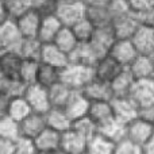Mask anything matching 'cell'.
I'll list each match as a JSON object with an SVG mask.
<instances>
[{"label": "cell", "instance_id": "cell-1", "mask_svg": "<svg viewBox=\"0 0 154 154\" xmlns=\"http://www.w3.org/2000/svg\"><path fill=\"white\" fill-rule=\"evenodd\" d=\"M93 79V69L79 64H68L60 70V81L72 91H81Z\"/></svg>", "mask_w": 154, "mask_h": 154}, {"label": "cell", "instance_id": "cell-2", "mask_svg": "<svg viewBox=\"0 0 154 154\" xmlns=\"http://www.w3.org/2000/svg\"><path fill=\"white\" fill-rule=\"evenodd\" d=\"M84 7L82 0H58L56 2L54 15L62 26L70 27L84 18Z\"/></svg>", "mask_w": 154, "mask_h": 154}, {"label": "cell", "instance_id": "cell-3", "mask_svg": "<svg viewBox=\"0 0 154 154\" xmlns=\"http://www.w3.org/2000/svg\"><path fill=\"white\" fill-rule=\"evenodd\" d=\"M125 139L143 146L145 143L154 139V126L153 123L145 122L139 118H134L125 125Z\"/></svg>", "mask_w": 154, "mask_h": 154}, {"label": "cell", "instance_id": "cell-4", "mask_svg": "<svg viewBox=\"0 0 154 154\" xmlns=\"http://www.w3.org/2000/svg\"><path fill=\"white\" fill-rule=\"evenodd\" d=\"M127 97L138 108L154 106V79L134 80Z\"/></svg>", "mask_w": 154, "mask_h": 154}, {"label": "cell", "instance_id": "cell-5", "mask_svg": "<svg viewBox=\"0 0 154 154\" xmlns=\"http://www.w3.org/2000/svg\"><path fill=\"white\" fill-rule=\"evenodd\" d=\"M23 97L29 104L31 112H35V114L43 115L46 111H49L51 108L48 96V89L38 84L27 85L24 88Z\"/></svg>", "mask_w": 154, "mask_h": 154}, {"label": "cell", "instance_id": "cell-6", "mask_svg": "<svg viewBox=\"0 0 154 154\" xmlns=\"http://www.w3.org/2000/svg\"><path fill=\"white\" fill-rule=\"evenodd\" d=\"M130 42L138 54L154 56V26L139 24L131 35Z\"/></svg>", "mask_w": 154, "mask_h": 154}, {"label": "cell", "instance_id": "cell-7", "mask_svg": "<svg viewBox=\"0 0 154 154\" xmlns=\"http://www.w3.org/2000/svg\"><path fill=\"white\" fill-rule=\"evenodd\" d=\"M115 39H116V38H115V35H114L112 27H111V24H108V26L95 27L93 35L88 43H89V46L92 48L96 57L100 60L101 57L108 54L109 48H111V45L114 43Z\"/></svg>", "mask_w": 154, "mask_h": 154}, {"label": "cell", "instance_id": "cell-8", "mask_svg": "<svg viewBox=\"0 0 154 154\" xmlns=\"http://www.w3.org/2000/svg\"><path fill=\"white\" fill-rule=\"evenodd\" d=\"M88 139L75 131L72 127L64 131L60 138L58 150L62 154H85Z\"/></svg>", "mask_w": 154, "mask_h": 154}, {"label": "cell", "instance_id": "cell-9", "mask_svg": "<svg viewBox=\"0 0 154 154\" xmlns=\"http://www.w3.org/2000/svg\"><path fill=\"white\" fill-rule=\"evenodd\" d=\"M92 69H93V79L109 84L125 68L120 66L112 57H109L107 54V56L101 57L100 60L96 61V64L93 65Z\"/></svg>", "mask_w": 154, "mask_h": 154}, {"label": "cell", "instance_id": "cell-10", "mask_svg": "<svg viewBox=\"0 0 154 154\" xmlns=\"http://www.w3.org/2000/svg\"><path fill=\"white\" fill-rule=\"evenodd\" d=\"M41 19H42V15L37 10L29 8L26 12H23L14 22H15L22 38H37Z\"/></svg>", "mask_w": 154, "mask_h": 154}, {"label": "cell", "instance_id": "cell-11", "mask_svg": "<svg viewBox=\"0 0 154 154\" xmlns=\"http://www.w3.org/2000/svg\"><path fill=\"white\" fill-rule=\"evenodd\" d=\"M108 56L112 57L120 66L127 68L134 58L138 56L130 39H115L108 50Z\"/></svg>", "mask_w": 154, "mask_h": 154}, {"label": "cell", "instance_id": "cell-12", "mask_svg": "<svg viewBox=\"0 0 154 154\" xmlns=\"http://www.w3.org/2000/svg\"><path fill=\"white\" fill-rule=\"evenodd\" d=\"M134 80L154 79V56H138L125 68Z\"/></svg>", "mask_w": 154, "mask_h": 154}, {"label": "cell", "instance_id": "cell-13", "mask_svg": "<svg viewBox=\"0 0 154 154\" xmlns=\"http://www.w3.org/2000/svg\"><path fill=\"white\" fill-rule=\"evenodd\" d=\"M112 115L116 122L126 125L137 118V107L128 97H114L109 100Z\"/></svg>", "mask_w": 154, "mask_h": 154}, {"label": "cell", "instance_id": "cell-14", "mask_svg": "<svg viewBox=\"0 0 154 154\" xmlns=\"http://www.w3.org/2000/svg\"><path fill=\"white\" fill-rule=\"evenodd\" d=\"M87 116L95 123L97 130L111 123L112 120H115L109 101H92V103H89Z\"/></svg>", "mask_w": 154, "mask_h": 154}, {"label": "cell", "instance_id": "cell-15", "mask_svg": "<svg viewBox=\"0 0 154 154\" xmlns=\"http://www.w3.org/2000/svg\"><path fill=\"white\" fill-rule=\"evenodd\" d=\"M22 35L14 20H5L0 24V46L4 50H15L22 42Z\"/></svg>", "mask_w": 154, "mask_h": 154}, {"label": "cell", "instance_id": "cell-16", "mask_svg": "<svg viewBox=\"0 0 154 154\" xmlns=\"http://www.w3.org/2000/svg\"><path fill=\"white\" fill-rule=\"evenodd\" d=\"M88 107H89V101L85 99V96L80 91H73L62 109L70 119V122H73L87 115Z\"/></svg>", "mask_w": 154, "mask_h": 154}, {"label": "cell", "instance_id": "cell-17", "mask_svg": "<svg viewBox=\"0 0 154 154\" xmlns=\"http://www.w3.org/2000/svg\"><path fill=\"white\" fill-rule=\"evenodd\" d=\"M80 92L85 96V99L89 103H92V101H109L112 99L109 84L96 79H92L88 84H85Z\"/></svg>", "mask_w": 154, "mask_h": 154}, {"label": "cell", "instance_id": "cell-18", "mask_svg": "<svg viewBox=\"0 0 154 154\" xmlns=\"http://www.w3.org/2000/svg\"><path fill=\"white\" fill-rule=\"evenodd\" d=\"M39 62L61 70L62 68H65L69 64V57L62 53L60 49H57L53 43H45V45H42Z\"/></svg>", "mask_w": 154, "mask_h": 154}, {"label": "cell", "instance_id": "cell-19", "mask_svg": "<svg viewBox=\"0 0 154 154\" xmlns=\"http://www.w3.org/2000/svg\"><path fill=\"white\" fill-rule=\"evenodd\" d=\"M22 57L15 50H5L0 54V73L7 80L18 79Z\"/></svg>", "mask_w": 154, "mask_h": 154}, {"label": "cell", "instance_id": "cell-20", "mask_svg": "<svg viewBox=\"0 0 154 154\" xmlns=\"http://www.w3.org/2000/svg\"><path fill=\"white\" fill-rule=\"evenodd\" d=\"M61 27H62L61 22L56 18L54 14L42 16L41 23H39V29H38L37 39L41 43H43V45L45 43H51Z\"/></svg>", "mask_w": 154, "mask_h": 154}, {"label": "cell", "instance_id": "cell-21", "mask_svg": "<svg viewBox=\"0 0 154 154\" xmlns=\"http://www.w3.org/2000/svg\"><path fill=\"white\" fill-rule=\"evenodd\" d=\"M18 125H19V135L29 139H34L46 127L43 115L35 114V112H31L30 115H27Z\"/></svg>", "mask_w": 154, "mask_h": 154}, {"label": "cell", "instance_id": "cell-22", "mask_svg": "<svg viewBox=\"0 0 154 154\" xmlns=\"http://www.w3.org/2000/svg\"><path fill=\"white\" fill-rule=\"evenodd\" d=\"M43 119H45V125L48 128L54 130L57 133L62 134L64 131L69 130L72 122L70 119L66 116V114L64 112L62 108H56V107H51L49 111H46L43 114Z\"/></svg>", "mask_w": 154, "mask_h": 154}, {"label": "cell", "instance_id": "cell-23", "mask_svg": "<svg viewBox=\"0 0 154 154\" xmlns=\"http://www.w3.org/2000/svg\"><path fill=\"white\" fill-rule=\"evenodd\" d=\"M60 138H61L60 133L45 127L32 141L37 152H54L60 147Z\"/></svg>", "mask_w": 154, "mask_h": 154}, {"label": "cell", "instance_id": "cell-24", "mask_svg": "<svg viewBox=\"0 0 154 154\" xmlns=\"http://www.w3.org/2000/svg\"><path fill=\"white\" fill-rule=\"evenodd\" d=\"M109 24H111L112 31H114V35L116 39H130L131 35L137 30V27L139 26V23L134 19L131 12L127 16L112 20Z\"/></svg>", "mask_w": 154, "mask_h": 154}, {"label": "cell", "instance_id": "cell-25", "mask_svg": "<svg viewBox=\"0 0 154 154\" xmlns=\"http://www.w3.org/2000/svg\"><path fill=\"white\" fill-rule=\"evenodd\" d=\"M97 57L93 53L92 48L89 46V43H79L76 46V49L69 54V62L70 64H79L84 65V66H91L93 68V65L97 61Z\"/></svg>", "mask_w": 154, "mask_h": 154}, {"label": "cell", "instance_id": "cell-26", "mask_svg": "<svg viewBox=\"0 0 154 154\" xmlns=\"http://www.w3.org/2000/svg\"><path fill=\"white\" fill-rule=\"evenodd\" d=\"M84 18L93 24L95 27L108 26L111 23L107 5H91L85 4L84 7Z\"/></svg>", "mask_w": 154, "mask_h": 154}, {"label": "cell", "instance_id": "cell-27", "mask_svg": "<svg viewBox=\"0 0 154 154\" xmlns=\"http://www.w3.org/2000/svg\"><path fill=\"white\" fill-rule=\"evenodd\" d=\"M51 43L57 49H60L64 54H66L68 57L76 49V46L79 45V42H77L76 37L73 35L70 27H66V26H62L60 29V31L57 32L56 38H54V41Z\"/></svg>", "mask_w": 154, "mask_h": 154}, {"label": "cell", "instance_id": "cell-28", "mask_svg": "<svg viewBox=\"0 0 154 154\" xmlns=\"http://www.w3.org/2000/svg\"><path fill=\"white\" fill-rule=\"evenodd\" d=\"M134 82V79L126 69H123L111 82H109V89H111L112 99L114 97H127L130 88Z\"/></svg>", "mask_w": 154, "mask_h": 154}, {"label": "cell", "instance_id": "cell-29", "mask_svg": "<svg viewBox=\"0 0 154 154\" xmlns=\"http://www.w3.org/2000/svg\"><path fill=\"white\" fill-rule=\"evenodd\" d=\"M73 91L70 88H68L65 84H62L61 81L53 84L51 87L48 88V96L49 101H50V107H56V108H64V106L66 104L69 96L72 95Z\"/></svg>", "mask_w": 154, "mask_h": 154}, {"label": "cell", "instance_id": "cell-30", "mask_svg": "<svg viewBox=\"0 0 154 154\" xmlns=\"http://www.w3.org/2000/svg\"><path fill=\"white\" fill-rule=\"evenodd\" d=\"M30 114H31V109H30L29 104L24 100L23 96L8 99V104H7V116L8 118H11V119H14L15 122L19 123Z\"/></svg>", "mask_w": 154, "mask_h": 154}, {"label": "cell", "instance_id": "cell-31", "mask_svg": "<svg viewBox=\"0 0 154 154\" xmlns=\"http://www.w3.org/2000/svg\"><path fill=\"white\" fill-rule=\"evenodd\" d=\"M115 143L106 138L104 135L96 133L87 142V152L85 154H112Z\"/></svg>", "mask_w": 154, "mask_h": 154}, {"label": "cell", "instance_id": "cell-32", "mask_svg": "<svg viewBox=\"0 0 154 154\" xmlns=\"http://www.w3.org/2000/svg\"><path fill=\"white\" fill-rule=\"evenodd\" d=\"M42 45L43 43H41L37 38H23L18 48V53L22 57V60L39 61Z\"/></svg>", "mask_w": 154, "mask_h": 154}, {"label": "cell", "instance_id": "cell-33", "mask_svg": "<svg viewBox=\"0 0 154 154\" xmlns=\"http://www.w3.org/2000/svg\"><path fill=\"white\" fill-rule=\"evenodd\" d=\"M58 81H60V69H56V68L50 66V65L39 62L35 84L48 89L49 87H51L53 84H56Z\"/></svg>", "mask_w": 154, "mask_h": 154}, {"label": "cell", "instance_id": "cell-34", "mask_svg": "<svg viewBox=\"0 0 154 154\" xmlns=\"http://www.w3.org/2000/svg\"><path fill=\"white\" fill-rule=\"evenodd\" d=\"M38 66H39V61H34V60H22L18 79L20 80L26 87L27 85L35 84V81H37Z\"/></svg>", "mask_w": 154, "mask_h": 154}, {"label": "cell", "instance_id": "cell-35", "mask_svg": "<svg viewBox=\"0 0 154 154\" xmlns=\"http://www.w3.org/2000/svg\"><path fill=\"white\" fill-rule=\"evenodd\" d=\"M70 30H72L73 35L76 37L77 42L79 43H87L91 41L93 35V31H95V26H93L91 22H88L85 18L80 19L79 22H76L75 24L70 26Z\"/></svg>", "mask_w": 154, "mask_h": 154}, {"label": "cell", "instance_id": "cell-36", "mask_svg": "<svg viewBox=\"0 0 154 154\" xmlns=\"http://www.w3.org/2000/svg\"><path fill=\"white\" fill-rule=\"evenodd\" d=\"M3 3H4V10L8 20L18 19L22 14L30 8L26 0H3Z\"/></svg>", "mask_w": 154, "mask_h": 154}, {"label": "cell", "instance_id": "cell-37", "mask_svg": "<svg viewBox=\"0 0 154 154\" xmlns=\"http://www.w3.org/2000/svg\"><path fill=\"white\" fill-rule=\"evenodd\" d=\"M70 127H72L75 131H77L79 134H81V135L87 139H89L91 137H93L96 133H97L96 125L87 116V115L80 118V119H77V120H73Z\"/></svg>", "mask_w": 154, "mask_h": 154}, {"label": "cell", "instance_id": "cell-38", "mask_svg": "<svg viewBox=\"0 0 154 154\" xmlns=\"http://www.w3.org/2000/svg\"><path fill=\"white\" fill-rule=\"evenodd\" d=\"M19 137V125L7 115L0 119V138L15 141Z\"/></svg>", "mask_w": 154, "mask_h": 154}, {"label": "cell", "instance_id": "cell-39", "mask_svg": "<svg viewBox=\"0 0 154 154\" xmlns=\"http://www.w3.org/2000/svg\"><path fill=\"white\" fill-rule=\"evenodd\" d=\"M107 10H108L111 22L115 19L127 16L131 12L130 7L127 4V0H109L108 4H107Z\"/></svg>", "mask_w": 154, "mask_h": 154}, {"label": "cell", "instance_id": "cell-40", "mask_svg": "<svg viewBox=\"0 0 154 154\" xmlns=\"http://www.w3.org/2000/svg\"><path fill=\"white\" fill-rule=\"evenodd\" d=\"M37 149L32 139L19 135L14 141V154H37Z\"/></svg>", "mask_w": 154, "mask_h": 154}, {"label": "cell", "instance_id": "cell-41", "mask_svg": "<svg viewBox=\"0 0 154 154\" xmlns=\"http://www.w3.org/2000/svg\"><path fill=\"white\" fill-rule=\"evenodd\" d=\"M24 88H26V85L19 79L7 80V84H5V88H4V95L7 96L8 99L19 97V96H23Z\"/></svg>", "mask_w": 154, "mask_h": 154}, {"label": "cell", "instance_id": "cell-42", "mask_svg": "<svg viewBox=\"0 0 154 154\" xmlns=\"http://www.w3.org/2000/svg\"><path fill=\"white\" fill-rule=\"evenodd\" d=\"M112 154H142V150L138 145L133 143L127 139H122L115 143Z\"/></svg>", "mask_w": 154, "mask_h": 154}, {"label": "cell", "instance_id": "cell-43", "mask_svg": "<svg viewBox=\"0 0 154 154\" xmlns=\"http://www.w3.org/2000/svg\"><path fill=\"white\" fill-rule=\"evenodd\" d=\"M127 4L133 12L154 10V0H127Z\"/></svg>", "mask_w": 154, "mask_h": 154}, {"label": "cell", "instance_id": "cell-44", "mask_svg": "<svg viewBox=\"0 0 154 154\" xmlns=\"http://www.w3.org/2000/svg\"><path fill=\"white\" fill-rule=\"evenodd\" d=\"M137 118L145 120V122L154 123V106L138 108L137 109Z\"/></svg>", "mask_w": 154, "mask_h": 154}, {"label": "cell", "instance_id": "cell-45", "mask_svg": "<svg viewBox=\"0 0 154 154\" xmlns=\"http://www.w3.org/2000/svg\"><path fill=\"white\" fill-rule=\"evenodd\" d=\"M0 154H14V141L0 138Z\"/></svg>", "mask_w": 154, "mask_h": 154}, {"label": "cell", "instance_id": "cell-46", "mask_svg": "<svg viewBox=\"0 0 154 154\" xmlns=\"http://www.w3.org/2000/svg\"><path fill=\"white\" fill-rule=\"evenodd\" d=\"M7 104H8V97L3 93H0V119L7 115Z\"/></svg>", "mask_w": 154, "mask_h": 154}, {"label": "cell", "instance_id": "cell-47", "mask_svg": "<svg viewBox=\"0 0 154 154\" xmlns=\"http://www.w3.org/2000/svg\"><path fill=\"white\" fill-rule=\"evenodd\" d=\"M142 154H154V139L147 143H145L143 146H141Z\"/></svg>", "mask_w": 154, "mask_h": 154}, {"label": "cell", "instance_id": "cell-48", "mask_svg": "<svg viewBox=\"0 0 154 154\" xmlns=\"http://www.w3.org/2000/svg\"><path fill=\"white\" fill-rule=\"evenodd\" d=\"M84 4H91V5H107L109 0H82Z\"/></svg>", "mask_w": 154, "mask_h": 154}, {"label": "cell", "instance_id": "cell-49", "mask_svg": "<svg viewBox=\"0 0 154 154\" xmlns=\"http://www.w3.org/2000/svg\"><path fill=\"white\" fill-rule=\"evenodd\" d=\"M5 20H8V19H7V14H5V10H4V3H3V0H0V24Z\"/></svg>", "mask_w": 154, "mask_h": 154}, {"label": "cell", "instance_id": "cell-50", "mask_svg": "<svg viewBox=\"0 0 154 154\" xmlns=\"http://www.w3.org/2000/svg\"><path fill=\"white\" fill-rule=\"evenodd\" d=\"M5 84H7V79L0 73V93L4 95V88H5Z\"/></svg>", "mask_w": 154, "mask_h": 154}, {"label": "cell", "instance_id": "cell-51", "mask_svg": "<svg viewBox=\"0 0 154 154\" xmlns=\"http://www.w3.org/2000/svg\"><path fill=\"white\" fill-rule=\"evenodd\" d=\"M37 154H62L60 150H54V152H38Z\"/></svg>", "mask_w": 154, "mask_h": 154}, {"label": "cell", "instance_id": "cell-52", "mask_svg": "<svg viewBox=\"0 0 154 154\" xmlns=\"http://www.w3.org/2000/svg\"><path fill=\"white\" fill-rule=\"evenodd\" d=\"M3 51H5V50H4V49H3V48H2V46H0V54H2Z\"/></svg>", "mask_w": 154, "mask_h": 154}, {"label": "cell", "instance_id": "cell-53", "mask_svg": "<svg viewBox=\"0 0 154 154\" xmlns=\"http://www.w3.org/2000/svg\"><path fill=\"white\" fill-rule=\"evenodd\" d=\"M53 2H58V0H53Z\"/></svg>", "mask_w": 154, "mask_h": 154}]
</instances>
